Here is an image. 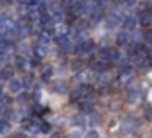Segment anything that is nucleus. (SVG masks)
Wrapping results in <instances>:
<instances>
[{
  "instance_id": "f257e3e1",
  "label": "nucleus",
  "mask_w": 152,
  "mask_h": 138,
  "mask_svg": "<svg viewBox=\"0 0 152 138\" xmlns=\"http://www.w3.org/2000/svg\"><path fill=\"white\" fill-rule=\"evenodd\" d=\"M20 88V83L18 81H11V92H18Z\"/></svg>"
},
{
  "instance_id": "7ed1b4c3",
  "label": "nucleus",
  "mask_w": 152,
  "mask_h": 138,
  "mask_svg": "<svg viewBox=\"0 0 152 138\" xmlns=\"http://www.w3.org/2000/svg\"><path fill=\"white\" fill-rule=\"evenodd\" d=\"M70 138H81V131H72Z\"/></svg>"
},
{
  "instance_id": "f03ea898",
  "label": "nucleus",
  "mask_w": 152,
  "mask_h": 138,
  "mask_svg": "<svg viewBox=\"0 0 152 138\" xmlns=\"http://www.w3.org/2000/svg\"><path fill=\"white\" fill-rule=\"evenodd\" d=\"M86 138H99V133H97V131H90Z\"/></svg>"
}]
</instances>
